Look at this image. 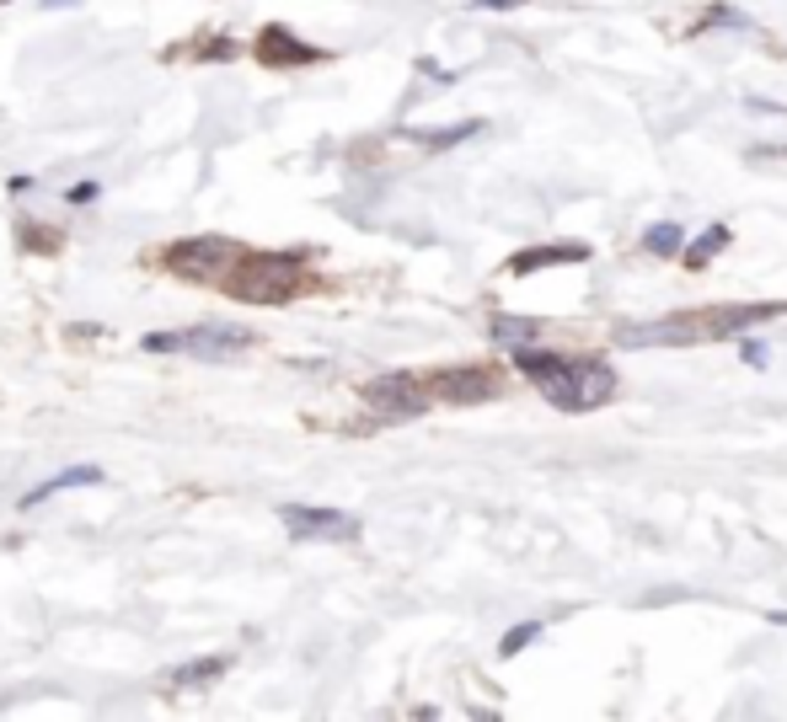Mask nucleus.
<instances>
[{
    "label": "nucleus",
    "instance_id": "obj_1",
    "mask_svg": "<svg viewBox=\"0 0 787 722\" xmlns=\"http://www.w3.org/2000/svg\"><path fill=\"white\" fill-rule=\"evenodd\" d=\"M515 348V369L557 407V412H595L606 407L622 386H616V369L600 359V353H563V348H536L531 337L525 343H509Z\"/></svg>",
    "mask_w": 787,
    "mask_h": 722
},
{
    "label": "nucleus",
    "instance_id": "obj_2",
    "mask_svg": "<svg viewBox=\"0 0 787 722\" xmlns=\"http://www.w3.org/2000/svg\"><path fill=\"white\" fill-rule=\"evenodd\" d=\"M787 316V300H766V305H707V311H681V316H665V321H649V327H622V343L632 348H649V343H707V337H740L745 327L756 321H772Z\"/></svg>",
    "mask_w": 787,
    "mask_h": 722
},
{
    "label": "nucleus",
    "instance_id": "obj_3",
    "mask_svg": "<svg viewBox=\"0 0 787 722\" xmlns=\"http://www.w3.org/2000/svg\"><path fill=\"white\" fill-rule=\"evenodd\" d=\"M214 284L247 305H289L306 289V262L295 252H247L241 246Z\"/></svg>",
    "mask_w": 787,
    "mask_h": 722
},
{
    "label": "nucleus",
    "instance_id": "obj_4",
    "mask_svg": "<svg viewBox=\"0 0 787 722\" xmlns=\"http://www.w3.org/2000/svg\"><path fill=\"white\" fill-rule=\"evenodd\" d=\"M145 353H236V348H252V332L247 327H230V321H209V327H177V332H150L139 343Z\"/></svg>",
    "mask_w": 787,
    "mask_h": 722
},
{
    "label": "nucleus",
    "instance_id": "obj_5",
    "mask_svg": "<svg viewBox=\"0 0 787 722\" xmlns=\"http://www.w3.org/2000/svg\"><path fill=\"white\" fill-rule=\"evenodd\" d=\"M423 380V391L434 396V402H456V407H472V402H493L498 396V386H504V375L498 369H488V364H456V369H429V375H418Z\"/></svg>",
    "mask_w": 787,
    "mask_h": 722
},
{
    "label": "nucleus",
    "instance_id": "obj_6",
    "mask_svg": "<svg viewBox=\"0 0 787 722\" xmlns=\"http://www.w3.org/2000/svg\"><path fill=\"white\" fill-rule=\"evenodd\" d=\"M236 252H241V246L225 241V236H193V241L166 246V252H161V268H172V273H182V278H204V284H214V278L230 268Z\"/></svg>",
    "mask_w": 787,
    "mask_h": 722
},
{
    "label": "nucleus",
    "instance_id": "obj_7",
    "mask_svg": "<svg viewBox=\"0 0 787 722\" xmlns=\"http://www.w3.org/2000/svg\"><path fill=\"white\" fill-rule=\"evenodd\" d=\"M364 407H370V412H381V418H391V423H402V418L429 412V407H434V396L423 391V380H418V375H381V380H370V386H364Z\"/></svg>",
    "mask_w": 787,
    "mask_h": 722
},
{
    "label": "nucleus",
    "instance_id": "obj_8",
    "mask_svg": "<svg viewBox=\"0 0 787 722\" xmlns=\"http://www.w3.org/2000/svg\"><path fill=\"white\" fill-rule=\"evenodd\" d=\"M284 530L295 541H354L359 535V519L343 514V509H316V503H284L279 509Z\"/></svg>",
    "mask_w": 787,
    "mask_h": 722
},
{
    "label": "nucleus",
    "instance_id": "obj_9",
    "mask_svg": "<svg viewBox=\"0 0 787 722\" xmlns=\"http://www.w3.org/2000/svg\"><path fill=\"white\" fill-rule=\"evenodd\" d=\"M257 59L273 64V70H289V64H316V59H327V48L300 43L289 27H263V32H257Z\"/></svg>",
    "mask_w": 787,
    "mask_h": 722
},
{
    "label": "nucleus",
    "instance_id": "obj_10",
    "mask_svg": "<svg viewBox=\"0 0 787 722\" xmlns=\"http://www.w3.org/2000/svg\"><path fill=\"white\" fill-rule=\"evenodd\" d=\"M568 262H590V246H579V241L525 246V252H515V257H509V273H515V278H525V273H536V268H568Z\"/></svg>",
    "mask_w": 787,
    "mask_h": 722
},
{
    "label": "nucleus",
    "instance_id": "obj_11",
    "mask_svg": "<svg viewBox=\"0 0 787 722\" xmlns=\"http://www.w3.org/2000/svg\"><path fill=\"white\" fill-rule=\"evenodd\" d=\"M91 482H102V471H96V466H70V471H59V477L38 482V487L21 498V509H38V503H48V498H59V493H70V487H91Z\"/></svg>",
    "mask_w": 787,
    "mask_h": 722
},
{
    "label": "nucleus",
    "instance_id": "obj_12",
    "mask_svg": "<svg viewBox=\"0 0 787 722\" xmlns=\"http://www.w3.org/2000/svg\"><path fill=\"white\" fill-rule=\"evenodd\" d=\"M724 246H729V225H707V230L691 241V246H681V262H686L691 273H702V268H707V262H713Z\"/></svg>",
    "mask_w": 787,
    "mask_h": 722
},
{
    "label": "nucleus",
    "instance_id": "obj_13",
    "mask_svg": "<svg viewBox=\"0 0 787 722\" xmlns=\"http://www.w3.org/2000/svg\"><path fill=\"white\" fill-rule=\"evenodd\" d=\"M225 669H230V659H220V653H214V659H193V664H177V669H172V685H177V691H193V685L220 680Z\"/></svg>",
    "mask_w": 787,
    "mask_h": 722
},
{
    "label": "nucleus",
    "instance_id": "obj_14",
    "mask_svg": "<svg viewBox=\"0 0 787 722\" xmlns=\"http://www.w3.org/2000/svg\"><path fill=\"white\" fill-rule=\"evenodd\" d=\"M472 134H482V118H466V123H456V129H413L407 139H418V145H429V150H445V145H461V139H472Z\"/></svg>",
    "mask_w": 787,
    "mask_h": 722
},
{
    "label": "nucleus",
    "instance_id": "obj_15",
    "mask_svg": "<svg viewBox=\"0 0 787 722\" xmlns=\"http://www.w3.org/2000/svg\"><path fill=\"white\" fill-rule=\"evenodd\" d=\"M681 246H686V230H681L675 220L643 230V252H654V257H681Z\"/></svg>",
    "mask_w": 787,
    "mask_h": 722
},
{
    "label": "nucleus",
    "instance_id": "obj_16",
    "mask_svg": "<svg viewBox=\"0 0 787 722\" xmlns=\"http://www.w3.org/2000/svg\"><path fill=\"white\" fill-rule=\"evenodd\" d=\"M541 632H547L541 621H520L515 632H504V643H498V659H515V653H525V648H531Z\"/></svg>",
    "mask_w": 787,
    "mask_h": 722
},
{
    "label": "nucleus",
    "instance_id": "obj_17",
    "mask_svg": "<svg viewBox=\"0 0 787 722\" xmlns=\"http://www.w3.org/2000/svg\"><path fill=\"white\" fill-rule=\"evenodd\" d=\"M493 337L525 343V337H536V321H509V316H493Z\"/></svg>",
    "mask_w": 787,
    "mask_h": 722
},
{
    "label": "nucleus",
    "instance_id": "obj_18",
    "mask_svg": "<svg viewBox=\"0 0 787 722\" xmlns=\"http://www.w3.org/2000/svg\"><path fill=\"white\" fill-rule=\"evenodd\" d=\"M96 193H102L96 182H75V187H70V203H86V198H96Z\"/></svg>",
    "mask_w": 787,
    "mask_h": 722
},
{
    "label": "nucleus",
    "instance_id": "obj_19",
    "mask_svg": "<svg viewBox=\"0 0 787 722\" xmlns=\"http://www.w3.org/2000/svg\"><path fill=\"white\" fill-rule=\"evenodd\" d=\"M740 359H745V364H756V369H761V364H766V348H761V343H745V348H740Z\"/></svg>",
    "mask_w": 787,
    "mask_h": 722
},
{
    "label": "nucleus",
    "instance_id": "obj_20",
    "mask_svg": "<svg viewBox=\"0 0 787 722\" xmlns=\"http://www.w3.org/2000/svg\"><path fill=\"white\" fill-rule=\"evenodd\" d=\"M477 11H515V5H531V0H472Z\"/></svg>",
    "mask_w": 787,
    "mask_h": 722
},
{
    "label": "nucleus",
    "instance_id": "obj_21",
    "mask_svg": "<svg viewBox=\"0 0 787 722\" xmlns=\"http://www.w3.org/2000/svg\"><path fill=\"white\" fill-rule=\"evenodd\" d=\"M772 621H777V627H787V610H772Z\"/></svg>",
    "mask_w": 787,
    "mask_h": 722
},
{
    "label": "nucleus",
    "instance_id": "obj_22",
    "mask_svg": "<svg viewBox=\"0 0 787 722\" xmlns=\"http://www.w3.org/2000/svg\"><path fill=\"white\" fill-rule=\"evenodd\" d=\"M43 5H70V0H43Z\"/></svg>",
    "mask_w": 787,
    "mask_h": 722
},
{
    "label": "nucleus",
    "instance_id": "obj_23",
    "mask_svg": "<svg viewBox=\"0 0 787 722\" xmlns=\"http://www.w3.org/2000/svg\"><path fill=\"white\" fill-rule=\"evenodd\" d=\"M0 5H5V0H0Z\"/></svg>",
    "mask_w": 787,
    "mask_h": 722
}]
</instances>
